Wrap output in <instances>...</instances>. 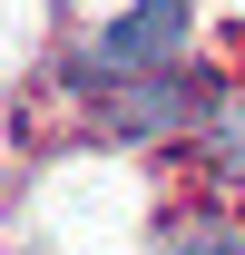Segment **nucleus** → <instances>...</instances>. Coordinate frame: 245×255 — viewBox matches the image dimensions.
<instances>
[{
  "instance_id": "obj_4",
  "label": "nucleus",
  "mask_w": 245,
  "mask_h": 255,
  "mask_svg": "<svg viewBox=\"0 0 245 255\" xmlns=\"http://www.w3.org/2000/svg\"><path fill=\"white\" fill-rule=\"evenodd\" d=\"M167 255H236V236H226V226H186Z\"/></svg>"
},
{
  "instance_id": "obj_2",
  "label": "nucleus",
  "mask_w": 245,
  "mask_h": 255,
  "mask_svg": "<svg viewBox=\"0 0 245 255\" xmlns=\"http://www.w3.org/2000/svg\"><path fill=\"white\" fill-rule=\"evenodd\" d=\"M186 108H196V89H186L177 69L118 79V89H108V137H118V147H137V137H167V128H186Z\"/></svg>"
},
{
  "instance_id": "obj_3",
  "label": "nucleus",
  "mask_w": 245,
  "mask_h": 255,
  "mask_svg": "<svg viewBox=\"0 0 245 255\" xmlns=\"http://www.w3.org/2000/svg\"><path fill=\"white\" fill-rule=\"evenodd\" d=\"M206 157L226 167V177H245V89H226L206 108Z\"/></svg>"
},
{
  "instance_id": "obj_1",
  "label": "nucleus",
  "mask_w": 245,
  "mask_h": 255,
  "mask_svg": "<svg viewBox=\"0 0 245 255\" xmlns=\"http://www.w3.org/2000/svg\"><path fill=\"white\" fill-rule=\"evenodd\" d=\"M186 20H196V0H127L118 20L89 39V59H79V79H147V69H177V49H186Z\"/></svg>"
}]
</instances>
